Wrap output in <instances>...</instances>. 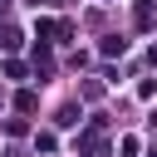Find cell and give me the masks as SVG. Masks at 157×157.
Returning <instances> with one entry per match:
<instances>
[{
  "label": "cell",
  "mask_w": 157,
  "mask_h": 157,
  "mask_svg": "<svg viewBox=\"0 0 157 157\" xmlns=\"http://www.w3.org/2000/svg\"><path fill=\"white\" fill-rule=\"evenodd\" d=\"M137 29H152V5H147V0L137 5Z\"/></svg>",
  "instance_id": "6da1fadb"
},
{
  "label": "cell",
  "mask_w": 157,
  "mask_h": 157,
  "mask_svg": "<svg viewBox=\"0 0 157 157\" xmlns=\"http://www.w3.org/2000/svg\"><path fill=\"white\" fill-rule=\"evenodd\" d=\"M123 49H128V39H118V34H108V39H103V54H123Z\"/></svg>",
  "instance_id": "7a4b0ae2"
},
{
  "label": "cell",
  "mask_w": 157,
  "mask_h": 157,
  "mask_svg": "<svg viewBox=\"0 0 157 157\" xmlns=\"http://www.w3.org/2000/svg\"><path fill=\"white\" fill-rule=\"evenodd\" d=\"M59 123H64V128H69V123H78V108H74V103H64V108H59Z\"/></svg>",
  "instance_id": "3957f363"
}]
</instances>
